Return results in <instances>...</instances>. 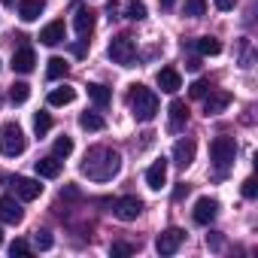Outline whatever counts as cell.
<instances>
[{
    "instance_id": "6da1fadb",
    "label": "cell",
    "mask_w": 258,
    "mask_h": 258,
    "mask_svg": "<svg viewBox=\"0 0 258 258\" xmlns=\"http://www.w3.org/2000/svg\"><path fill=\"white\" fill-rule=\"evenodd\" d=\"M118 170H121V155L112 152V149H106V146L88 149V155L82 161V173L88 179H94V182H109Z\"/></svg>"
},
{
    "instance_id": "7a4b0ae2",
    "label": "cell",
    "mask_w": 258,
    "mask_h": 258,
    "mask_svg": "<svg viewBox=\"0 0 258 258\" xmlns=\"http://www.w3.org/2000/svg\"><path fill=\"white\" fill-rule=\"evenodd\" d=\"M127 106H131V115L137 121H152L158 115V94L146 85H131V91H127Z\"/></svg>"
},
{
    "instance_id": "3957f363",
    "label": "cell",
    "mask_w": 258,
    "mask_h": 258,
    "mask_svg": "<svg viewBox=\"0 0 258 258\" xmlns=\"http://www.w3.org/2000/svg\"><path fill=\"white\" fill-rule=\"evenodd\" d=\"M25 149H28L25 131H22L16 121H7L4 127H0V152H4L7 158H19Z\"/></svg>"
},
{
    "instance_id": "277c9868",
    "label": "cell",
    "mask_w": 258,
    "mask_h": 258,
    "mask_svg": "<svg viewBox=\"0 0 258 258\" xmlns=\"http://www.w3.org/2000/svg\"><path fill=\"white\" fill-rule=\"evenodd\" d=\"M106 55H109V61L118 64V67H134V61H137V43L127 37V34H118V37L109 40Z\"/></svg>"
},
{
    "instance_id": "5b68a950",
    "label": "cell",
    "mask_w": 258,
    "mask_h": 258,
    "mask_svg": "<svg viewBox=\"0 0 258 258\" xmlns=\"http://www.w3.org/2000/svg\"><path fill=\"white\" fill-rule=\"evenodd\" d=\"M210 158L213 164L219 167V173H225L228 167H234V158H237V143L234 137H216L210 143Z\"/></svg>"
},
{
    "instance_id": "8992f818",
    "label": "cell",
    "mask_w": 258,
    "mask_h": 258,
    "mask_svg": "<svg viewBox=\"0 0 258 258\" xmlns=\"http://www.w3.org/2000/svg\"><path fill=\"white\" fill-rule=\"evenodd\" d=\"M112 213H115L121 222H134V219H140V213H143V201L134 198V195H124V198L112 201Z\"/></svg>"
},
{
    "instance_id": "52a82bcc",
    "label": "cell",
    "mask_w": 258,
    "mask_h": 258,
    "mask_svg": "<svg viewBox=\"0 0 258 258\" xmlns=\"http://www.w3.org/2000/svg\"><path fill=\"white\" fill-rule=\"evenodd\" d=\"M216 216H219V201H216V198H207V195H204V198H198V201H195L191 219H195L198 225H210Z\"/></svg>"
},
{
    "instance_id": "ba28073f",
    "label": "cell",
    "mask_w": 258,
    "mask_h": 258,
    "mask_svg": "<svg viewBox=\"0 0 258 258\" xmlns=\"http://www.w3.org/2000/svg\"><path fill=\"white\" fill-rule=\"evenodd\" d=\"M182 240H185V231H182V228H167V231L158 234L155 249H158L161 255H173V252L182 246Z\"/></svg>"
},
{
    "instance_id": "9c48e42d",
    "label": "cell",
    "mask_w": 258,
    "mask_h": 258,
    "mask_svg": "<svg viewBox=\"0 0 258 258\" xmlns=\"http://www.w3.org/2000/svg\"><path fill=\"white\" fill-rule=\"evenodd\" d=\"M106 10L109 13H124V19H131V22L146 19V4H140V0H112Z\"/></svg>"
},
{
    "instance_id": "30bf717a",
    "label": "cell",
    "mask_w": 258,
    "mask_h": 258,
    "mask_svg": "<svg viewBox=\"0 0 258 258\" xmlns=\"http://www.w3.org/2000/svg\"><path fill=\"white\" fill-rule=\"evenodd\" d=\"M231 100H234L231 91H213V88H210V97H204V115L210 118V115L225 112V109L231 106Z\"/></svg>"
},
{
    "instance_id": "8fae6325",
    "label": "cell",
    "mask_w": 258,
    "mask_h": 258,
    "mask_svg": "<svg viewBox=\"0 0 258 258\" xmlns=\"http://www.w3.org/2000/svg\"><path fill=\"white\" fill-rule=\"evenodd\" d=\"M13 188H16V195H19L22 201H37V198L43 195L40 179H31V176H16V179H13Z\"/></svg>"
},
{
    "instance_id": "7c38bea8",
    "label": "cell",
    "mask_w": 258,
    "mask_h": 258,
    "mask_svg": "<svg viewBox=\"0 0 258 258\" xmlns=\"http://www.w3.org/2000/svg\"><path fill=\"white\" fill-rule=\"evenodd\" d=\"M158 88H161L164 94H176V91L182 88L179 70H176V67H161V70H158Z\"/></svg>"
},
{
    "instance_id": "4fadbf2b",
    "label": "cell",
    "mask_w": 258,
    "mask_h": 258,
    "mask_svg": "<svg viewBox=\"0 0 258 258\" xmlns=\"http://www.w3.org/2000/svg\"><path fill=\"white\" fill-rule=\"evenodd\" d=\"M34 170H37V176H43V179H58L61 170H64V161H61L58 155H49V158L34 161Z\"/></svg>"
},
{
    "instance_id": "5bb4252c",
    "label": "cell",
    "mask_w": 258,
    "mask_h": 258,
    "mask_svg": "<svg viewBox=\"0 0 258 258\" xmlns=\"http://www.w3.org/2000/svg\"><path fill=\"white\" fill-rule=\"evenodd\" d=\"M25 219V210L16 204V198H0V222L7 225H19Z\"/></svg>"
},
{
    "instance_id": "9a60e30c",
    "label": "cell",
    "mask_w": 258,
    "mask_h": 258,
    "mask_svg": "<svg viewBox=\"0 0 258 258\" xmlns=\"http://www.w3.org/2000/svg\"><path fill=\"white\" fill-rule=\"evenodd\" d=\"M73 28H76V34H79L82 40L91 37V31H94V13L85 10V7H79V10L73 13Z\"/></svg>"
},
{
    "instance_id": "2e32d148",
    "label": "cell",
    "mask_w": 258,
    "mask_h": 258,
    "mask_svg": "<svg viewBox=\"0 0 258 258\" xmlns=\"http://www.w3.org/2000/svg\"><path fill=\"white\" fill-rule=\"evenodd\" d=\"M37 67V55H34V49L31 46H22L16 55H13V70L16 73H31Z\"/></svg>"
},
{
    "instance_id": "e0dca14e",
    "label": "cell",
    "mask_w": 258,
    "mask_h": 258,
    "mask_svg": "<svg viewBox=\"0 0 258 258\" xmlns=\"http://www.w3.org/2000/svg\"><path fill=\"white\" fill-rule=\"evenodd\" d=\"M173 161H176V167H191V161H195V140H176V146H173Z\"/></svg>"
},
{
    "instance_id": "ac0fdd59",
    "label": "cell",
    "mask_w": 258,
    "mask_h": 258,
    "mask_svg": "<svg viewBox=\"0 0 258 258\" xmlns=\"http://www.w3.org/2000/svg\"><path fill=\"white\" fill-rule=\"evenodd\" d=\"M164 182H167V161L158 158V161H152V167L146 170V185H149L152 191H158Z\"/></svg>"
},
{
    "instance_id": "d6986e66",
    "label": "cell",
    "mask_w": 258,
    "mask_h": 258,
    "mask_svg": "<svg viewBox=\"0 0 258 258\" xmlns=\"http://www.w3.org/2000/svg\"><path fill=\"white\" fill-rule=\"evenodd\" d=\"M167 112H170V131L176 134V131H182V124L188 121V106H185V100H170V106H167Z\"/></svg>"
},
{
    "instance_id": "ffe728a7",
    "label": "cell",
    "mask_w": 258,
    "mask_h": 258,
    "mask_svg": "<svg viewBox=\"0 0 258 258\" xmlns=\"http://www.w3.org/2000/svg\"><path fill=\"white\" fill-rule=\"evenodd\" d=\"M40 43L43 46H58V43H64V22L58 19V22H49L43 31H40Z\"/></svg>"
},
{
    "instance_id": "44dd1931",
    "label": "cell",
    "mask_w": 258,
    "mask_h": 258,
    "mask_svg": "<svg viewBox=\"0 0 258 258\" xmlns=\"http://www.w3.org/2000/svg\"><path fill=\"white\" fill-rule=\"evenodd\" d=\"M43 10H46V0H22V4H19L22 22H37L43 16Z\"/></svg>"
},
{
    "instance_id": "7402d4cb",
    "label": "cell",
    "mask_w": 258,
    "mask_h": 258,
    "mask_svg": "<svg viewBox=\"0 0 258 258\" xmlns=\"http://www.w3.org/2000/svg\"><path fill=\"white\" fill-rule=\"evenodd\" d=\"M73 100H76V88L73 85H61V88L49 91V106H67Z\"/></svg>"
},
{
    "instance_id": "603a6c76",
    "label": "cell",
    "mask_w": 258,
    "mask_h": 258,
    "mask_svg": "<svg viewBox=\"0 0 258 258\" xmlns=\"http://www.w3.org/2000/svg\"><path fill=\"white\" fill-rule=\"evenodd\" d=\"M88 97L94 100V106H106V103L112 100V91H109L106 85H100V82H91V85H88Z\"/></svg>"
},
{
    "instance_id": "cb8c5ba5",
    "label": "cell",
    "mask_w": 258,
    "mask_h": 258,
    "mask_svg": "<svg viewBox=\"0 0 258 258\" xmlns=\"http://www.w3.org/2000/svg\"><path fill=\"white\" fill-rule=\"evenodd\" d=\"M103 115H97V112H82L79 115V127L82 131H103Z\"/></svg>"
},
{
    "instance_id": "d4e9b609",
    "label": "cell",
    "mask_w": 258,
    "mask_h": 258,
    "mask_svg": "<svg viewBox=\"0 0 258 258\" xmlns=\"http://www.w3.org/2000/svg\"><path fill=\"white\" fill-rule=\"evenodd\" d=\"M28 97H31V85H28V82H13V85H10V100H13L16 106H22Z\"/></svg>"
},
{
    "instance_id": "484cf974",
    "label": "cell",
    "mask_w": 258,
    "mask_h": 258,
    "mask_svg": "<svg viewBox=\"0 0 258 258\" xmlns=\"http://www.w3.org/2000/svg\"><path fill=\"white\" fill-rule=\"evenodd\" d=\"M195 49H198L201 55H219V52H222V43H219L216 37H201V40L195 43Z\"/></svg>"
},
{
    "instance_id": "4316f807",
    "label": "cell",
    "mask_w": 258,
    "mask_h": 258,
    "mask_svg": "<svg viewBox=\"0 0 258 258\" xmlns=\"http://www.w3.org/2000/svg\"><path fill=\"white\" fill-rule=\"evenodd\" d=\"M34 131H37V137H46L52 131V115L49 112H37L34 115Z\"/></svg>"
},
{
    "instance_id": "83f0119b",
    "label": "cell",
    "mask_w": 258,
    "mask_h": 258,
    "mask_svg": "<svg viewBox=\"0 0 258 258\" xmlns=\"http://www.w3.org/2000/svg\"><path fill=\"white\" fill-rule=\"evenodd\" d=\"M67 67H70V64H67L64 58H49V67H46V76H49V79H61V76L67 73Z\"/></svg>"
},
{
    "instance_id": "f1b7e54d",
    "label": "cell",
    "mask_w": 258,
    "mask_h": 258,
    "mask_svg": "<svg viewBox=\"0 0 258 258\" xmlns=\"http://www.w3.org/2000/svg\"><path fill=\"white\" fill-rule=\"evenodd\" d=\"M207 13V0H185V16L188 19H201Z\"/></svg>"
},
{
    "instance_id": "f546056e",
    "label": "cell",
    "mask_w": 258,
    "mask_h": 258,
    "mask_svg": "<svg viewBox=\"0 0 258 258\" xmlns=\"http://www.w3.org/2000/svg\"><path fill=\"white\" fill-rule=\"evenodd\" d=\"M70 152H73V140H70V137H58V140H55V155H58V158H67Z\"/></svg>"
},
{
    "instance_id": "4dcf8cb0",
    "label": "cell",
    "mask_w": 258,
    "mask_h": 258,
    "mask_svg": "<svg viewBox=\"0 0 258 258\" xmlns=\"http://www.w3.org/2000/svg\"><path fill=\"white\" fill-rule=\"evenodd\" d=\"M207 91H210V82H207V79H195L191 88H188L191 97H207Z\"/></svg>"
},
{
    "instance_id": "1f68e13d",
    "label": "cell",
    "mask_w": 258,
    "mask_h": 258,
    "mask_svg": "<svg viewBox=\"0 0 258 258\" xmlns=\"http://www.w3.org/2000/svg\"><path fill=\"white\" fill-rule=\"evenodd\" d=\"M34 243H37V249H52L55 240H52L49 231H37V234H34Z\"/></svg>"
},
{
    "instance_id": "d6a6232c",
    "label": "cell",
    "mask_w": 258,
    "mask_h": 258,
    "mask_svg": "<svg viewBox=\"0 0 258 258\" xmlns=\"http://www.w3.org/2000/svg\"><path fill=\"white\" fill-rule=\"evenodd\" d=\"M109 252H112V255H131V252H134V246H131V243H112V246H109Z\"/></svg>"
},
{
    "instance_id": "836d02e7",
    "label": "cell",
    "mask_w": 258,
    "mask_h": 258,
    "mask_svg": "<svg viewBox=\"0 0 258 258\" xmlns=\"http://www.w3.org/2000/svg\"><path fill=\"white\" fill-rule=\"evenodd\" d=\"M255 195H258V188H255V179H252V176H249V179H243V198H249V201H252Z\"/></svg>"
},
{
    "instance_id": "e575fe53",
    "label": "cell",
    "mask_w": 258,
    "mask_h": 258,
    "mask_svg": "<svg viewBox=\"0 0 258 258\" xmlns=\"http://www.w3.org/2000/svg\"><path fill=\"white\" fill-rule=\"evenodd\" d=\"M10 252H13V255H28V252H31V246H28L25 240H16V243L10 246Z\"/></svg>"
},
{
    "instance_id": "d590c367",
    "label": "cell",
    "mask_w": 258,
    "mask_h": 258,
    "mask_svg": "<svg viewBox=\"0 0 258 258\" xmlns=\"http://www.w3.org/2000/svg\"><path fill=\"white\" fill-rule=\"evenodd\" d=\"M207 246H210L213 252H219V249H222V237H219V234H207Z\"/></svg>"
},
{
    "instance_id": "8d00e7d4",
    "label": "cell",
    "mask_w": 258,
    "mask_h": 258,
    "mask_svg": "<svg viewBox=\"0 0 258 258\" xmlns=\"http://www.w3.org/2000/svg\"><path fill=\"white\" fill-rule=\"evenodd\" d=\"M237 7V0H216V10H222V13H231Z\"/></svg>"
},
{
    "instance_id": "74e56055",
    "label": "cell",
    "mask_w": 258,
    "mask_h": 258,
    "mask_svg": "<svg viewBox=\"0 0 258 258\" xmlns=\"http://www.w3.org/2000/svg\"><path fill=\"white\" fill-rule=\"evenodd\" d=\"M61 198H73V201H76V198H79V188H76V185H67V188L61 191Z\"/></svg>"
},
{
    "instance_id": "f35d334b",
    "label": "cell",
    "mask_w": 258,
    "mask_h": 258,
    "mask_svg": "<svg viewBox=\"0 0 258 258\" xmlns=\"http://www.w3.org/2000/svg\"><path fill=\"white\" fill-rule=\"evenodd\" d=\"M188 188H191V185H185V182H182V185H179V188L173 191V201H182V198L188 195Z\"/></svg>"
},
{
    "instance_id": "ab89813d",
    "label": "cell",
    "mask_w": 258,
    "mask_h": 258,
    "mask_svg": "<svg viewBox=\"0 0 258 258\" xmlns=\"http://www.w3.org/2000/svg\"><path fill=\"white\" fill-rule=\"evenodd\" d=\"M185 67H188V70H198V67H201V61H198V58H188V61H185Z\"/></svg>"
},
{
    "instance_id": "60d3db41",
    "label": "cell",
    "mask_w": 258,
    "mask_h": 258,
    "mask_svg": "<svg viewBox=\"0 0 258 258\" xmlns=\"http://www.w3.org/2000/svg\"><path fill=\"white\" fill-rule=\"evenodd\" d=\"M173 4H176V0H158V7H161V10H173Z\"/></svg>"
},
{
    "instance_id": "b9f144b4",
    "label": "cell",
    "mask_w": 258,
    "mask_h": 258,
    "mask_svg": "<svg viewBox=\"0 0 258 258\" xmlns=\"http://www.w3.org/2000/svg\"><path fill=\"white\" fill-rule=\"evenodd\" d=\"M0 4H7V7H13V4H16V0H0Z\"/></svg>"
},
{
    "instance_id": "7bdbcfd3",
    "label": "cell",
    "mask_w": 258,
    "mask_h": 258,
    "mask_svg": "<svg viewBox=\"0 0 258 258\" xmlns=\"http://www.w3.org/2000/svg\"><path fill=\"white\" fill-rule=\"evenodd\" d=\"M0 246H4V231H0Z\"/></svg>"
}]
</instances>
